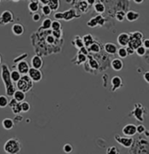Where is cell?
Here are the masks:
<instances>
[{
    "mask_svg": "<svg viewBox=\"0 0 149 154\" xmlns=\"http://www.w3.org/2000/svg\"><path fill=\"white\" fill-rule=\"evenodd\" d=\"M14 13L10 11V10H5L4 11L1 15H0V26H6L10 23H12L14 21Z\"/></svg>",
    "mask_w": 149,
    "mask_h": 154,
    "instance_id": "cell-8",
    "label": "cell"
},
{
    "mask_svg": "<svg viewBox=\"0 0 149 154\" xmlns=\"http://www.w3.org/2000/svg\"><path fill=\"white\" fill-rule=\"evenodd\" d=\"M82 40H83V43H84V47L85 48H88L93 42H94V38H93V35L91 33H88V34H85L82 37Z\"/></svg>",
    "mask_w": 149,
    "mask_h": 154,
    "instance_id": "cell-23",
    "label": "cell"
},
{
    "mask_svg": "<svg viewBox=\"0 0 149 154\" xmlns=\"http://www.w3.org/2000/svg\"><path fill=\"white\" fill-rule=\"evenodd\" d=\"M11 32L15 36H21L25 32V26L20 23H15L11 26Z\"/></svg>",
    "mask_w": 149,
    "mask_h": 154,
    "instance_id": "cell-17",
    "label": "cell"
},
{
    "mask_svg": "<svg viewBox=\"0 0 149 154\" xmlns=\"http://www.w3.org/2000/svg\"><path fill=\"white\" fill-rule=\"evenodd\" d=\"M12 98L15 99L18 103H21L25 100V93H24V92H22L20 90H16L15 93L13 94Z\"/></svg>",
    "mask_w": 149,
    "mask_h": 154,
    "instance_id": "cell-26",
    "label": "cell"
},
{
    "mask_svg": "<svg viewBox=\"0 0 149 154\" xmlns=\"http://www.w3.org/2000/svg\"><path fill=\"white\" fill-rule=\"evenodd\" d=\"M31 19L34 22H38L40 19H41V15L38 13V12H36V13H33L32 16H31Z\"/></svg>",
    "mask_w": 149,
    "mask_h": 154,
    "instance_id": "cell-46",
    "label": "cell"
},
{
    "mask_svg": "<svg viewBox=\"0 0 149 154\" xmlns=\"http://www.w3.org/2000/svg\"><path fill=\"white\" fill-rule=\"evenodd\" d=\"M32 88H33V82L27 75H22L19 82L16 83V88H18V90H20L24 93L30 91Z\"/></svg>",
    "mask_w": 149,
    "mask_h": 154,
    "instance_id": "cell-4",
    "label": "cell"
},
{
    "mask_svg": "<svg viewBox=\"0 0 149 154\" xmlns=\"http://www.w3.org/2000/svg\"><path fill=\"white\" fill-rule=\"evenodd\" d=\"M9 104V98L6 96L1 95L0 96V108L4 109L6 108Z\"/></svg>",
    "mask_w": 149,
    "mask_h": 154,
    "instance_id": "cell-33",
    "label": "cell"
},
{
    "mask_svg": "<svg viewBox=\"0 0 149 154\" xmlns=\"http://www.w3.org/2000/svg\"><path fill=\"white\" fill-rule=\"evenodd\" d=\"M86 57L84 54H82L81 53L78 52V54H76V56L73 60H72V62L74 63L76 65H81V64H84L85 62H86Z\"/></svg>",
    "mask_w": 149,
    "mask_h": 154,
    "instance_id": "cell-22",
    "label": "cell"
},
{
    "mask_svg": "<svg viewBox=\"0 0 149 154\" xmlns=\"http://www.w3.org/2000/svg\"><path fill=\"white\" fill-rule=\"evenodd\" d=\"M20 106H21V111L22 112H24V113H27L30 111V109H31V104L29 103L28 102H25V101H24L23 103H20Z\"/></svg>",
    "mask_w": 149,
    "mask_h": 154,
    "instance_id": "cell-35",
    "label": "cell"
},
{
    "mask_svg": "<svg viewBox=\"0 0 149 154\" xmlns=\"http://www.w3.org/2000/svg\"><path fill=\"white\" fill-rule=\"evenodd\" d=\"M51 28H52V31H60L62 30V25L59 21L54 20V21H52Z\"/></svg>",
    "mask_w": 149,
    "mask_h": 154,
    "instance_id": "cell-34",
    "label": "cell"
},
{
    "mask_svg": "<svg viewBox=\"0 0 149 154\" xmlns=\"http://www.w3.org/2000/svg\"><path fill=\"white\" fill-rule=\"evenodd\" d=\"M86 25H87V26L90 27V28H95V27H97V26H98V23H97V20L95 19V17L91 18L90 20L87 22Z\"/></svg>",
    "mask_w": 149,
    "mask_h": 154,
    "instance_id": "cell-41",
    "label": "cell"
},
{
    "mask_svg": "<svg viewBox=\"0 0 149 154\" xmlns=\"http://www.w3.org/2000/svg\"><path fill=\"white\" fill-rule=\"evenodd\" d=\"M95 19L97 20L98 26H103L106 22V19L104 18L102 15H97V16H95Z\"/></svg>",
    "mask_w": 149,
    "mask_h": 154,
    "instance_id": "cell-38",
    "label": "cell"
},
{
    "mask_svg": "<svg viewBox=\"0 0 149 154\" xmlns=\"http://www.w3.org/2000/svg\"><path fill=\"white\" fill-rule=\"evenodd\" d=\"M104 50L107 54H111L113 55L115 54H117L118 51V47L116 44L112 43V42H107L104 45Z\"/></svg>",
    "mask_w": 149,
    "mask_h": 154,
    "instance_id": "cell-18",
    "label": "cell"
},
{
    "mask_svg": "<svg viewBox=\"0 0 149 154\" xmlns=\"http://www.w3.org/2000/svg\"><path fill=\"white\" fill-rule=\"evenodd\" d=\"M114 18L116 20H118L119 22L124 21V19L126 18V11L124 10H120V11H116L115 14H114Z\"/></svg>",
    "mask_w": 149,
    "mask_h": 154,
    "instance_id": "cell-31",
    "label": "cell"
},
{
    "mask_svg": "<svg viewBox=\"0 0 149 154\" xmlns=\"http://www.w3.org/2000/svg\"><path fill=\"white\" fill-rule=\"evenodd\" d=\"M17 103H18V102H17L15 99H13V98H12V99H10V100L9 101V104H8V106H10V108L11 109L13 106L16 105Z\"/></svg>",
    "mask_w": 149,
    "mask_h": 154,
    "instance_id": "cell-49",
    "label": "cell"
},
{
    "mask_svg": "<svg viewBox=\"0 0 149 154\" xmlns=\"http://www.w3.org/2000/svg\"><path fill=\"white\" fill-rule=\"evenodd\" d=\"M2 64V56H1V54H0V65Z\"/></svg>",
    "mask_w": 149,
    "mask_h": 154,
    "instance_id": "cell-52",
    "label": "cell"
},
{
    "mask_svg": "<svg viewBox=\"0 0 149 154\" xmlns=\"http://www.w3.org/2000/svg\"><path fill=\"white\" fill-rule=\"evenodd\" d=\"M52 11H56L59 8V5H60V1L58 0H52V1H49L48 5H47Z\"/></svg>",
    "mask_w": 149,
    "mask_h": 154,
    "instance_id": "cell-30",
    "label": "cell"
},
{
    "mask_svg": "<svg viewBox=\"0 0 149 154\" xmlns=\"http://www.w3.org/2000/svg\"><path fill=\"white\" fill-rule=\"evenodd\" d=\"M40 6V4H39V1L37 0H32V1H30L28 4V10L31 13H36L38 12L39 11V7Z\"/></svg>",
    "mask_w": 149,
    "mask_h": 154,
    "instance_id": "cell-21",
    "label": "cell"
},
{
    "mask_svg": "<svg viewBox=\"0 0 149 154\" xmlns=\"http://www.w3.org/2000/svg\"><path fill=\"white\" fill-rule=\"evenodd\" d=\"M129 36L132 37V38L140 39V40H142L143 38H144V34H143L141 32H140V31H135V32H130V33H129Z\"/></svg>",
    "mask_w": 149,
    "mask_h": 154,
    "instance_id": "cell-36",
    "label": "cell"
},
{
    "mask_svg": "<svg viewBox=\"0 0 149 154\" xmlns=\"http://www.w3.org/2000/svg\"><path fill=\"white\" fill-rule=\"evenodd\" d=\"M147 114H148V110L141 103H135L134 109L133 110H132L129 116H133L136 118V120H138L139 122H143L145 119V115Z\"/></svg>",
    "mask_w": 149,
    "mask_h": 154,
    "instance_id": "cell-6",
    "label": "cell"
},
{
    "mask_svg": "<svg viewBox=\"0 0 149 154\" xmlns=\"http://www.w3.org/2000/svg\"><path fill=\"white\" fill-rule=\"evenodd\" d=\"M86 49H87L88 53L90 52V53H93V54H99L100 52V50H101V48H100V44L98 42L94 41L93 44Z\"/></svg>",
    "mask_w": 149,
    "mask_h": 154,
    "instance_id": "cell-28",
    "label": "cell"
},
{
    "mask_svg": "<svg viewBox=\"0 0 149 154\" xmlns=\"http://www.w3.org/2000/svg\"><path fill=\"white\" fill-rule=\"evenodd\" d=\"M86 59H88L87 62H88L89 66H90V67H91L92 69H99V68H100V63H99V61L96 60L93 56H90V55L88 54Z\"/></svg>",
    "mask_w": 149,
    "mask_h": 154,
    "instance_id": "cell-27",
    "label": "cell"
},
{
    "mask_svg": "<svg viewBox=\"0 0 149 154\" xmlns=\"http://www.w3.org/2000/svg\"><path fill=\"white\" fill-rule=\"evenodd\" d=\"M30 65L26 60H22V61H19L17 64V71L19 72L21 75H28L29 70H30Z\"/></svg>",
    "mask_w": 149,
    "mask_h": 154,
    "instance_id": "cell-12",
    "label": "cell"
},
{
    "mask_svg": "<svg viewBox=\"0 0 149 154\" xmlns=\"http://www.w3.org/2000/svg\"><path fill=\"white\" fill-rule=\"evenodd\" d=\"M149 71H146L145 72V74L143 75V79L145 80V82H147V83H149Z\"/></svg>",
    "mask_w": 149,
    "mask_h": 154,
    "instance_id": "cell-50",
    "label": "cell"
},
{
    "mask_svg": "<svg viewBox=\"0 0 149 154\" xmlns=\"http://www.w3.org/2000/svg\"><path fill=\"white\" fill-rule=\"evenodd\" d=\"M51 26H52V19H45L42 22L40 30H44V31H48L49 29H51Z\"/></svg>",
    "mask_w": 149,
    "mask_h": 154,
    "instance_id": "cell-32",
    "label": "cell"
},
{
    "mask_svg": "<svg viewBox=\"0 0 149 154\" xmlns=\"http://www.w3.org/2000/svg\"><path fill=\"white\" fill-rule=\"evenodd\" d=\"M26 57H27V54H21L19 58H17V59H15V60H14V62H15V63H17V62H19V61H22V60H23V58H26Z\"/></svg>",
    "mask_w": 149,
    "mask_h": 154,
    "instance_id": "cell-48",
    "label": "cell"
},
{
    "mask_svg": "<svg viewBox=\"0 0 149 154\" xmlns=\"http://www.w3.org/2000/svg\"><path fill=\"white\" fill-rule=\"evenodd\" d=\"M106 154H121V152L116 146H110L106 149Z\"/></svg>",
    "mask_w": 149,
    "mask_h": 154,
    "instance_id": "cell-40",
    "label": "cell"
},
{
    "mask_svg": "<svg viewBox=\"0 0 149 154\" xmlns=\"http://www.w3.org/2000/svg\"><path fill=\"white\" fill-rule=\"evenodd\" d=\"M69 2V1H68ZM69 3H72L74 5V7L81 13H86L89 11L91 5L87 3V0H81V1H71Z\"/></svg>",
    "mask_w": 149,
    "mask_h": 154,
    "instance_id": "cell-9",
    "label": "cell"
},
{
    "mask_svg": "<svg viewBox=\"0 0 149 154\" xmlns=\"http://www.w3.org/2000/svg\"><path fill=\"white\" fill-rule=\"evenodd\" d=\"M122 133L125 137H133L136 133V125L133 124H127L122 128Z\"/></svg>",
    "mask_w": 149,
    "mask_h": 154,
    "instance_id": "cell-11",
    "label": "cell"
},
{
    "mask_svg": "<svg viewBox=\"0 0 149 154\" xmlns=\"http://www.w3.org/2000/svg\"><path fill=\"white\" fill-rule=\"evenodd\" d=\"M141 46L145 48L146 50H148L149 49V38H145V39L142 41V44H141Z\"/></svg>",
    "mask_w": 149,
    "mask_h": 154,
    "instance_id": "cell-47",
    "label": "cell"
},
{
    "mask_svg": "<svg viewBox=\"0 0 149 154\" xmlns=\"http://www.w3.org/2000/svg\"><path fill=\"white\" fill-rule=\"evenodd\" d=\"M11 110L13 112V114L15 115H19L22 111H21V106H20V103H18L16 105H14L12 108H11Z\"/></svg>",
    "mask_w": 149,
    "mask_h": 154,
    "instance_id": "cell-43",
    "label": "cell"
},
{
    "mask_svg": "<svg viewBox=\"0 0 149 154\" xmlns=\"http://www.w3.org/2000/svg\"><path fill=\"white\" fill-rule=\"evenodd\" d=\"M123 87V80L119 75H114L111 80V90L112 92L117 91L119 88Z\"/></svg>",
    "mask_w": 149,
    "mask_h": 154,
    "instance_id": "cell-14",
    "label": "cell"
},
{
    "mask_svg": "<svg viewBox=\"0 0 149 154\" xmlns=\"http://www.w3.org/2000/svg\"><path fill=\"white\" fill-rule=\"evenodd\" d=\"M10 70L9 67L7 64H3L1 67V79L3 81V83L4 84L5 88V93L7 97H12L13 94L17 90L15 84L11 82L10 76Z\"/></svg>",
    "mask_w": 149,
    "mask_h": 154,
    "instance_id": "cell-1",
    "label": "cell"
},
{
    "mask_svg": "<svg viewBox=\"0 0 149 154\" xmlns=\"http://www.w3.org/2000/svg\"><path fill=\"white\" fill-rule=\"evenodd\" d=\"M117 54L119 55L120 59H125L128 56L127 54V49L126 48H118V51H117Z\"/></svg>",
    "mask_w": 149,
    "mask_h": 154,
    "instance_id": "cell-37",
    "label": "cell"
},
{
    "mask_svg": "<svg viewBox=\"0 0 149 154\" xmlns=\"http://www.w3.org/2000/svg\"><path fill=\"white\" fill-rule=\"evenodd\" d=\"M31 68L40 70V68H42V67L44 66V61H43V59L41 58L40 55L36 54L31 58Z\"/></svg>",
    "mask_w": 149,
    "mask_h": 154,
    "instance_id": "cell-15",
    "label": "cell"
},
{
    "mask_svg": "<svg viewBox=\"0 0 149 154\" xmlns=\"http://www.w3.org/2000/svg\"><path fill=\"white\" fill-rule=\"evenodd\" d=\"M134 53H136V54H137L138 56H140V57H144V56L146 55V54H147V50L143 48L142 46H140V48H138L135 50Z\"/></svg>",
    "mask_w": 149,
    "mask_h": 154,
    "instance_id": "cell-39",
    "label": "cell"
},
{
    "mask_svg": "<svg viewBox=\"0 0 149 154\" xmlns=\"http://www.w3.org/2000/svg\"><path fill=\"white\" fill-rule=\"evenodd\" d=\"M0 3H1V1H0Z\"/></svg>",
    "mask_w": 149,
    "mask_h": 154,
    "instance_id": "cell-53",
    "label": "cell"
},
{
    "mask_svg": "<svg viewBox=\"0 0 149 154\" xmlns=\"http://www.w3.org/2000/svg\"><path fill=\"white\" fill-rule=\"evenodd\" d=\"M3 148L5 154H19L22 150V144L18 137H11L4 143Z\"/></svg>",
    "mask_w": 149,
    "mask_h": 154,
    "instance_id": "cell-2",
    "label": "cell"
},
{
    "mask_svg": "<svg viewBox=\"0 0 149 154\" xmlns=\"http://www.w3.org/2000/svg\"><path fill=\"white\" fill-rule=\"evenodd\" d=\"M30 79L32 81V82H39L42 78H43V74L41 72V70H38V69H34V68H30L28 72V75H27Z\"/></svg>",
    "mask_w": 149,
    "mask_h": 154,
    "instance_id": "cell-10",
    "label": "cell"
},
{
    "mask_svg": "<svg viewBox=\"0 0 149 154\" xmlns=\"http://www.w3.org/2000/svg\"><path fill=\"white\" fill-rule=\"evenodd\" d=\"M93 6L94 11L97 13H99V15H102L103 13L106 11V10L104 2L103 1H100V0H94Z\"/></svg>",
    "mask_w": 149,
    "mask_h": 154,
    "instance_id": "cell-16",
    "label": "cell"
},
{
    "mask_svg": "<svg viewBox=\"0 0 149 154\" xmlns=\"http://www.w3.org/2000/svg\"><path fill=\"white\" fill-rule=\"evenodd\" d=\"M72 45L77 48L78 50L81 49L82 48H84V43H83V40H82V38L79 35L75 36L74 38L72 40Z\"/></svg>",
    "mask_w": 149,
    "mask_h": 154,
    "instance_id": "cell-24",
    "label": "cell"
},
{
    "mask_svg": "<svg viewBox=\"0 0 149 154\" xmlns=\"http://www.w3.org/2000/svg\"><path fill=\"white\" fill-rule=\"evenodd\" d=\"M41 12L43 13L44 16H49V15H51L52 11L50 9V7L46 5H42V7H41Z\"/></svg>",
    "mask_w": 149,
    "mask_h": 154,
    "instance_id": "cell-42",
    "label": "cell"
},
{
    "mask_svg": "<svg viewBox=\"0 0 149 154\" xmlns=\"http://www.w3.org/2000/svg\"><path fill=\"white\" fill-rule=\"evenodd\" d=\"M10 80H11V82L13 83H17L22 75L15 69V70H12V71L10 72Z\"/></svg>",
    "mask_w": 149,
    "mask_h": 154,
    "instance_id": "cell-29",
    "label": "cell"
},
{
    "mask_svg": "<svg viewBox=\"0 0 149 154\" xmlns=\"http://www.w3.org/2000/svg\"><path fill=\"white\" fill-rule=\"evenodd\" d=\"M78 18H80V14H79L78 11L73 8H71L62 12H55L54 14V19H57L58 21L60 19H63L65 21H71Z\"/></svg>",
    "mask_w": 149,
    "mask_h": 154,
    "instance_id": "cell-3",
    "label": "cell"
},
{
    "mask_svg": "<svg viewBox=\"0 0 149 154\" xmlns=\"http://www.w3.org/2000/svg\"><path fill=\"white\" fill-rule=\"evenodd\" d=\"M114 139L116 140L117 143H119L124 148H127V149L132 148L133 144H134V141H135L133 137H125V136L121 137L118 134L114 136Z\"/></svg>",
    "mask_w": 149,
    "mask_h": 154,
    "instance_id": "cell-7",
    "label": "cell"
},
{
    "mask_svg": "<svg viewBox=\"0 0 149 154\" xmlns=\"http://www.w3.org/2000/svg\"><path fill=\"white\" fill-rule=\"evenodd\" d=\"M2 126L4 130L6 131H10L13 129L14 127V122L12 119L10 118H4L3 121H2Z\"/></svg>",
    "mask_w": 149,
    "mask_h": 154,
    "instance_id": "cell-25",
    "label": "cell"
},
{
    "mask_svg": "<svg viewBox=\"0 0 149 154\" xmlns=\"http://www.w3.org/2000/svg\"><path fill=\"white\" fill-rule=\"evenodd\" d=\"M140 15L138 11L130 10V11H126V18L125 19H127V20L129 21V22H134V21H136V20L140 19Z\"/></svg>",
    "mask_w": 149,
    "mask_h": 154,
    "instance_id": "cell-19",
    "label": "cell"
},
{
    "mask_svg": "<svg viewBox=\"0 0 149 154\" xmlns=\"http://www.w3.org/2000/svg\"><path fill=\"white\" fill-rule=\"evenodd\" d=\"M111 67L114 71H121L124 67V63L120 58H115L111 61Z\"/></svg>",
    "mask_w": 149,
    "mask_h": 154,
    "instance_id": "cell-20",
    "label": "cell"
},
{
    "mask_svg": "<svg viewBox=\"0 0 149 154\" xmlns=\"http://www.w3.org/2000/svg\"><path fill=\"white\" fill-rule=\"evenodd\" d=\"M133 147V154H148V141L146 138H139L137 143L134 144Z\"/></svg>",
    "mask_w": 149,
    "mask_h": 154,
    "instance_id": "cell-5",
    "label": "cell"
},
{
    "mask_svg": "<svg viewBox=\"0 0 149 154\" xmlns=\"http://www.w3.org/2000/svg\"><path fill=\"white\" fill-rule=\"evenodd\" d=\"M143 2H144V1H142V0H141V1H136V0L134 1V3H135V4H142Z\"/></svg>",
    "mask_w": 149,
    "mask_h": 154,
    "instance_id": "cell-51",
    "label": "cell"
},
{
    "mask_svg": "<svg viewBox=\"0 0 149 154\" xmlns=\"http://www.w3.org/2000/svg\"><path fill=\"white\" fill-rule=\"evenodd\" d=\"M63 151H64V152H65V153H71L73 151V145L71 144H65L63 146Z\"/></svg>",
    "mask_w": 149,
    "mask_h": 154,
    "instance_id": "cell-45",
    "label": "cell"
},
{
    "mask_svg": "<svg viewBox=\"0 0 149 154\" xmlns=\"http://www.w3.org/2000/svg\"><path fill=\"white\" fill-rule=\"evenodd\" d=\"M129 33L127 32H121L117 38V42L121 46V48H127L129 43Z\"/></svg>",
    "mask_w": 149,
    "mask_h": 154,
    "instance_id": "cell-13",
    "label": "cell"
},
{
    "mask_svg": "<svg viewBox=\"0 0 149 154\" xmlns=\"http://www.w3.org/2000/svg\"><path fill=\"white\" fill-rule=\"evenodd\" d=\"M146 131H147V129H146L145 125H139L136 126V133H138V134H140V135L144 134Z\"/></svg>",
    "mask_w": 149,
    "mask_h": 154,
    "instance_id": "cell-44",
    "label": "cell"
}]
</instances>
